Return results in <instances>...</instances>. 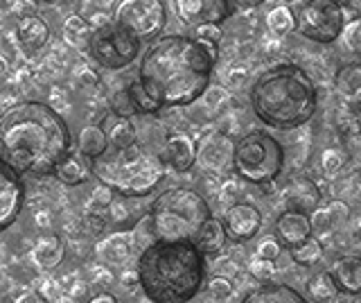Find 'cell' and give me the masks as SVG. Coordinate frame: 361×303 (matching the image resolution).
Instances as JSON below:
<instances>
[{"instance_id": "1", "label": "cell", "mask_w": 361, "mask_h": 303, "mask_svg": "<svg viewBox=\"0 0 361 303\" xmlns=\"http://www.w3.org/2000/svg\"><path fill=\"white\" fill-rule=\"evenodd\" d=\"M217 61L219 43L195 35H167L145 50L138 80L163 109L188 107L210 86Z\"/></svg>"}, {"instance_id": "2", "label": "cell", "mask_w": 361, "mask_h": 303, "mask_svg": "<svg viewBox=\"0 0 361 303\" xmlns=\"http://www.w3.org/2000/svg\"><path fill=\"white\" fill-rule=\"evenodd\" d=\"M68 152L71 129L50 105L25 100L0 114V163L16 174H54L56 163Z\"/></svg>"}, {"instance_id": "3", "label": "cell", "mask_w": 361, "mask_h": 303, "mask_svg": "<svg viewBox=\"0 0 361 303\" xmlns=\"http://www.w3.org/2000/svg\"><path fill=\"white\" fill-rule=\"evenodd\" d=\"M206 258L195 240H156L138 254L140 290L152 303H190L206 280Z\"/></svg>"}, {"instance_id": "4", "label": "cell", "mask_w": 361, "mask_h": 303, "mask_svg": "<svg viewBox=\"0 0 361 303\" xmlns=\"http://www.w3.org/2000/svg\"><path fill=\"white\" fill-rule=\"evenodd\" d=\"M253 114L267 127L298 129L314 118L319 91L312 75L293 61L269 66L259 73L248 91Z\"/></svg>"}, {"instance_id": "5", "label": "cell", "mask_w": 361, "mask_h": 303, "mask_svg": "<svg viewBox=\"0 0 361 303\" xmlns=\"http://www.w3.org/2000/svg\"><path fill=\"white\" fill-rule=\"evenodd\" d=\"M93 174L122 197H145L163 182L165 165L161 156L133 143L127 148H109L93 159Z\"/></svg>"}, {"instance_id": "6", "label": "cell", "mask_w": 361, "mask_h": 303, "mask_svg": "<svg viewBox=\"0 0 361 303\" xmlns=\"http://www.w3.org/2000/svg\"><path fill=\"white\" fill-rule=\"evenodd\" d=\"M152 222L158 240H197L201 227L212 213L199 190L176 186L156 197L152 204Z\"/></svg>"}, {"instance_id": "7", "label": "cell", "mask_w": 361, "mask_h": 303, "mask_svg": "<svg viewBox=\"0 0 361 303\" xmlns=\"http://www.w3.org/2000/svg\"><path fill=\"white\" fill-rule=\"evenodd\" d=\"M285 167V148L269 131H248L235 143L233 170L246 184L269 186Z\"/></svg>"}, {"instance_id": "8", "label": "cell", "mask_w": 361, "mask_h": 303, "mask_svg": "<svg viewBox=\"0 0 361 303\" xmlns=\"http://www.w3.org/2000/svg\"><path fill=\"white\" fill-rule=\"evenodd\" d=\"M345 23V7L336 0H302L296 7V32L314 43L338 41Z\"/></svg>"}, {"instance_id": "9", "label": "cell", "mask_w": 361, "mask_h": 303, "mask_svg": "<svg viewBox=\"0 0 361 303\" xmlns=\"http://www.w3.org/2000/svg\"><path fill=\"white\" fill-rule=\"evenodd\" d=\"M88 54L106 71H122L131 66L140 54V39H135L131 32L120 28L116 20L93 28Z\"/></svg>"}, {"instance_id": "10", "label": "cell", "mask_w": 361, "mask_h": 303, "mask_svg": "<svg viewBox=\"0 0 361 303\" xmlns=\"http://www.w3.org/2000/svg\"><path fill=\"white\" fill-rule=\"evenodd\" d=\"M113 20L135 39L152 41L158 39L167 25V7L163 0H120Z\"/></svg>"}, {"instance_id": "11", "label": "cell", "mask_w": 361, "mask_h": 303, "mask_svg": "<svg viewBox=\"0 0 361 303\" xmlns=\"http://www.w3.org/2000/svg\"><path fill=\"white\" fill-rule=\"evenodd\" d=\"M235 161V141L226 131H210L197 145V163L203 172L221 174L233 170Z\"/></svg>"}, {"instance_id": "12", "label": "cell", "mask_w": 361, "mask_h": 303, "mask_svg": "<svg viewBox=\"0 0 361 303\" xmlns=\"http://www.w3.org/2000/svg\"><path fill=\"white\" fill-rule=\"evenodd\" d=\"M235 9L228 0H176V14L185 25L199 28L206 23L221 25Z\"/></svg>"}, {"instance_id": "13", "label": "cell", "mask_w": 361, "mask_h": 303, "mask_svg": "<svg viewBox=\"0 0 361 303\" xmlns=\"http://www.w3.org/2000/svg\"><path fill=\"white\" fill-rule=\"evenodd\" d=\"M224 227L228 238L235 242H246L262 229V213L251 201H235L224 213Z\"/></svg>"}, {"instance_id": "14", "label": "cell", "mask_w": 361, "mask_h": 303, "mask_svg": "<svg viewBox=\"0 0 361 303\" xmlns=\"http://www.w3.org/2000/svg\"><path fill=\"white\" fill-rule=\"evenodd\" d=\"M23 201H25V186L20 182V174L0 163V231L9 229L18 220Z\"/></svg>"}, {"instance_id": "15", "label": "cell", "mask_w": 361, "mask_h": 303, "mask_svg": "<svg viewBox=\"0 0 361 303\" xmlns=\"http://www.w3.org/2000/svg\"><path fill=\"white\" fill-rule=\"evenodd\" d=\"M158 156L165 167H172L174 172H188L197 163V143L183 131H172L165 136Z\"/></svg>"}, {"instance_id": "16", "label": "cell", "mask_w": 361, "mask_h": 303, "mask_svg": "<svg viewBox=\"0 0 361 303\" xmlns=\"http://www.w3.org/2000/svg\"><path fill=\"white\" fill-rule=\"evenodd\" d=\"M274 231H276V238L280 240L282 246H287V249H293V246H298L300 242L312 238V233H314V229H312V218H310V213L285 208L276 218Z\"/></svg>"}, {"instance_id": "17", "label": "cell", "mask_w": 361, "mask_h": 303, "mask_svg": "<svg viewBox=\"0 0 361 303\" xmlns=\"http://www.w3.org/2000/svg\"><path fill=\"white\" fill-rule=\"evenodd\" d=\"M282 199H285L287 208L302 210V213H310L312 215V213L321 206L323 195H321V188L316 186V182H312L310 177H298L285 188Z\"/></svg>"}, {"instance_id": "18", "label": "cell", "mask_w": 361, "mask_h": 303, "mask_svg": "<svg viewBox=\"0 0 361 303\" xmlns=\"http://www.w3.org/2000/svg\"><path fill=\"white\" fill-rule=\"evenodd\" d=\"M90 174H93V161H90L88 156H84L79 150L68 152L54 167V177L66 186L86 184Z\"/></svg>"}, {"instance_id": "19", "label": "cell", "mask_w": 361, "mask_h": 303, "mask_svg": "<svg viewBox=\"0 0 361 303\" xmlns=\"http://www.w3.org/2000/svg\"><path fill=\"white\" fill-rule=\"evenodd\" d=\"M330 274L338 292L350 297L361 295V258L359 256H343L332 265Z\"/></svg>"}, {"instance_id": "20", "label": "cell", "mask_w": 361, "mask_h": 303, "mask_svg": "<svg viewBox=\"0 0 361 303\" xmlns=\"http://www.w3.org/2000/svg\"><path fill=\"white\" fill-rule=\"evenodd\" d=\"M240 303H310L298 290L285 283H262L259 287L251 290Z\"/></svg>"}, {"instance_id": "21", "label": "cell", "mask_w": 361, "mask_h": 303, "mask_svg": "<svg viewBox=\"0 0 361 303\" xmlns=\"http://www.w3.org/2000/svg\"><path fill=\"white\" fill-rule=\"evenodd\" d=\"M16 37L20 41L23 48H27L30 52L41 50L50 39V25L37 14L23 16L16 25Z\"/></svg>"}, {"instance_id": "22", "label": "cell", "mask_w": 361, "mask_h": 303, "mask_svg": "<svg viewBox=\"0 0 361 303\" xmlns=\"http://www.w3.org/2000/svg\"><path fill=\"white\" fill-rule=\"evenodd\" d=\"M102 129H104L111 148H127V145L138 143L135 141V125L129 116H120L116 111H109L102 120Z\"/></svg>"}, {"instance_id": "23", "label": "cell", "mask_w": 361, "mask_h": 303, "mask_svg": "<svg viewBox=\"0 0 361 303\" xmlns=\"http://www.w3.org/2000/svg\"><path fill=\"white\" fill-rule=\"evenodd\" d=\"M195 242L199 244V249L206 256H219L226 249V244H228V231H226L221 220L210 218L201 227Z\"/></svg>"}, {"instance_id": "24", "label": "cell", "mask_w": 361, "mask_h": 303, "mask_svg": "<svg viewBox=\"0 0 361 303\" xmlns=\"http://www.w3.org/2000/svg\"><path fill=\"white\" fill-rule=\"evenodd\" d=\"M63 242L59 235H43V238L37 240L32 249V258L34 263L41 265L43 269H52L63 261Z\"/></svg>"}, {"instance_id": "25", "label": "cell", "mask_w": 361, "mask_h": 303, "mask_svg": "<svg viewBox=\"0 0 361 303\" xmlns=\"http://www.w3.org/2000/svg\"><path fill=\"white\" fill-rule=\"evenodd\" d=\"M133 235L131 233H118V235H111L109 240L99 242L97 246V254L104 258V261L113 263V265H122L129 261L131 249H133Z\"/></svg>"}, {"instance_id": "26", "label": "cell", "mask_w": 361, "mask_h": 303, "mask_svg": "<svg viewBox=\"0 0 361 303\" xmlns=\"http://www.w3.org/2000/svg\"><path fill=\"white\" fill-rule=\"evenodd\" d=\"M109 148H111V145H109V138H106L104 129H102V125H86L82 131H79L77 150L82 152L84 156H88L90 161L97 159V156H102Z\"/></svg>"}, {"instance_id": "27", "label": "cell", "mask_w": 361, "mask_h": 303, "mask_svg": "<svg viewBox=\"0 0 361 303\" xmlns=\"http://www.w3.org/2000/svg\"><path fill=\"white\" fill-rule=\"evenodd\" d=\"M267 28L271 32V37L287 39L291 32L296 30V12L285 3L271 7L267 14Z\"/></svg>"}, {"instance_id": "28", "label": "cell", "mask_w": 361, "mask_h": 303, "mask_svg": "<svg viewBox=\"0 0 361 303\" xmlns=\"http://www.w3.org/2000/svg\"><path fill=\"white\" fill-rule=\"evenodd\" d=\"M90 37H93V28L90 23L79 14H71L63 20V39L68 46H73L77 50H88Z\"/></svg>"}, {"instance_id": "29", "label": "cell", "mask_w": 361, "mask_h": 303, "mask_svg": "<svg viewBox=\"0 0 361 303\" xmlns=\"http://www.w3.org/2000/svg\"><path fill=\"white\" fill-rule=\"evenodd\" d=\"M305 290H307V295L314 303H327L338 295V287L330 272H321L312 276L307 280V285H305Z\"/></svg>"}, {"instance_id": "30", "label": "cell", "mask_w": 361, "mask_h": 303, "mask_svg": "<svg viewBox=\"0 0 361 303\" xmlns=\"http://www.w3.org/2000/svg\"><path fill=\"white\" fill-rule=\"evenodd\" d=\"M334 86L350 102L361 88V64H348L343 69H338V73L334 75Z\"/></svg>"}, {"instance_id": "31", "label": "cell", "mask_w": 361, "mask_h": 303, "mask_svg": "<svg viewBox=\"0 0 361 303\" xmlns=\"http://www.w3.org/2000/svg\"><path fill=\"white\" fill-rule=\"evenodd\" d=\"M127 91H129V97H131V105L135 109V114L154 116V114H158V111L163 109L149 93H147V88L142 86V82L138 80V77H135V80L127 86Z\"/></svg>"}, {"instance_id": "32", "label": "cell", "mask_w": 361, "mask_h": 303, "mask_svg": "<svg viewBox=\"0 0 361 303\" xmlns=\"http://www.w3.org/2000/svg\"><path fill=\"white\" fill-rule=\"evenodd\" d=\"M289 251H291V261L296 265L312 267L323 258V244H321L319 238H314V235H312V238H307L305 242H300L298 246H293V249H289Z\"/></svg>"}, {"instance_id": "33", "label": "cell", "mask_w": 361, "mask_h": 303, "mask_svg": "<svg viewBox=\"0 0 361 303\" xmlns=\"http://www.w3.org/2000/svg\"><path fill=\"white\" fill-rule=\"evenodd\" d=\"M336 129L345 138H359L361 133V116L357 111L350 109H338L336 111Z\"/></svg>"}, {"instance_id": "34", "label": "cell", "mask_w": 361, "mask_h": 303, "mask_svg": "<svg viewBox=\"0 0 361 303\" xmlns=\"http://www.w3.org/2000/svg\"><path fill=\"white\" fill-rule=\"evenodd\" d=\"M206 292H208V297L212 301H228L233 297V292H235V283H233V278L228 276H219V274H214L206 280Z\"/></svg>"}, {"instance_id": "35", "label": "cell", "mask_w": 361, "mask_h": 303, "mask_svg": "<svg viewBox=\"0 0 361 303\" xmlns=\"http://www.w3.org/2000/svg\"><path fill=\"white\" fill-rule=\"evenodd\" d=\"M338 39L343 41L345 50H350L353 54H357V57H361V16L348 20Z\"/></svg>"}, {"instance_id": "36", "label": "cell", "mask_w": 361, "mask_h": 303, "mask_svg": "<svg viewBox=\"0 0 361 303\" xmlns=\"http://www.w3.org/2000/svg\"><path fill=\"white\" fill-rule=\"evenodd\" d=\"M133 244L138 246V251L147 249L149 244H154L158 238H156V231H154V222H152V215H147L138 222V227L133 229Z\"/></svg>"}, {"instance_id": "37", "label": "cell", "mask_w": 361, "mask_h": 303, "mask_svg": "<svg viewBox=\"0 0 361 303\" xmlns=\"http://www.w3.org/2000/svg\"><path fill=\"white\" fill-rule=\"evenodd\" d=\"M345 165V154L338 152L334 148H327L323 154H321V170L325 177H336L338 172L343 170Z\"/></svg>"}, {"instance_id": "38", "label": "cell", "mask_w": 361, "mask_h": 303, "mask_svg": "<svg viewBox=\"0 0 361 303\" xmlns=\"http://www.w3.org/2000/svg\"><path fill=\"white\" fill-rule=\"evenodd\" d=\"M248 274H251L255 280L259 283H271L276 276V263L274 261H264V258H253L251 263H248Z\"/></svg>"}, {"instance_id": "39", "label": "cell", "mask_w": 361, "mask_h": 303, "mask_svg": "<svg viewBox=\"0 0 361 303\" xmlns=\"http://www.w3.org/2000/svg\"><path fill=\"white\" fill-rule=\"evenodd\" d=\"M226 100H228V91H226L224 86H214V84H210L206 91H203V95H201V102H203V107H206L208 111L221 109L226 105Z\"/></svg>"}, {"instance_id": "40", "label": "cell", "mask_w": 361, "mask_h": 303, "mask_svg": "<svg viewBox=\"0 0 361 303\" xmlns=\"http://www.w3.org/2000/svg\"><path fill=\"white\" fill-rule=\"evenodd\" d=\"M111 111H116V114H120V116H129V118L135 114V109L131 105V97H129L127 88H122V91H118L116 95H113V100H111Z\"/></svg>"}, {"instance_id": "41", "label": "cell", "mask_w": 361, "mask_h": 303, "mask_svg": "<svg viewBox=\"0 0 361 303\" xmlns=\"http://www.w3.org/2000/svg\"><path fill=\"white\" fill-rule=\"evenodd\" d=\"M310 218H312V229H314V233H327V231L334 229L332 218H330V210H327L325 206H319Z\"/></svg>"}, {"instance_id": "42", "label": "cell", "mask_w": 361, "mask_h": 303, "mask_svg": "<svg viewBox=\"0 0 361 303\" xmlns=\"http://www.w3.org/2000/svg\"><path fill=\"white\" fill-rule=\"evenodd\" d=\"M257 256L264 258V261H278V258L282 256V244L278 238H264L262 242L257 244Z\"/></svg>"}, {"instance_id": "43", "label": "cell", "mask_w": 361, "mask_h": 303, "mask_svg": "<svg viewBox=\"0 0 361 303\" xmlns=\"http://www.w3.org/2000/svg\"><path fill=\"white\" fill-rule=\"evenodd\" d=\"M240 193H242V186H240V182H235V179H228V182H224L219 186V199L226 206L240 201Z\"/></svg>"}, {"instance_id": "44", "label": "cell", "mask_w": 361, "mask_h": 303, "mask_svg": "<svg viewBox=\"0 0 361 303\" xmlns=\"http://www.w3.org/2000/svg\"><path fill=\"white\" fill-rule=\"evenodd\" d=\"M195 37H201V39L212 41V43H219V46H221L224 32H221V25H217V23H206V25L195 28Z\"/></svg>"}, {"instance_id": "45", "label": "cell", "mask_w": 361, "mask_h": 303, "mask_svg": "<svg viewBox=\"0 0 361 303\" xmlns=\"http://www.w3.org/2000/svg\"><path fill=\"white\" fill-rule=\"evenodd\" d=\"M90 199H93V206L95 208H109L111 206V201H113V190L104 184H99L95 190H93V195H90Z\"/></svg>"}, {"instance_id": "46", "label": "cell", "mask_w": 361, "mask_h": 303, "mask_svg": "<svg viewBox=\"0 0 361 303\" xmlns=\"http://www.w3.org/2000/svg\"><path fill=\"white\" fill-rule=\"evenodd\" d=\"M214 274L235 278V276H240V265L235 263V258H233V256L221 258V261H217V265H214Z\"/></svg>"}, {"instance_id": "47", "label": "cell", "mask_w": 361, "mask_h": 303, "mask_svg": "<svg viewBox=\"0 0 361 303\" xmlns=\"http://www.w3.org/2000/svg\"><path fill=\"white\" fill-rule=\"evenodd\" d=\"M327 210H330V218H332V224H334V227H338V224H343V222L350 218V208L343 204V201H330V206H327Z\"/></svg>"}, {"instance_id": "48", "label": "cell", "mask_w": 361, "mask_h": 303, "mask_svg": "<svg viewBox=\"0 0 361 303\" xmlns=\"http://www.w3.org/2000/svg\"><path fill=\"white\" fill-rule=\"evenodd\" d=\"M109 213H111V220L113 222H124L129 218V208L124 201H118V199H113L111 201V206H109Z\"/></svg>"}, {"instance_id": "49", "label": "cell", "mask_w": 361, "mask_h": 303, "mask_svg": "<svg viewBox=\"0 0 361 303\" xmlns=\"http://www.w3.org/2000/svg\"><path fill=\"white\" fill-rule=\"evenodd\" d=\"M246 75H248L246 69H235V71H231V73H228V86L237 88V86H240V84L246 80Z\"/></svg>"}, {"instance_id": "50", "label": "cell", "mask_w": 361, "mask_h": 303, "mask_svg": "<svg viewBox=\"0 0 361 303\" xmlns=\"http://www.w3.org/2000/svg\"><path fill=\"white\" fill-rule=\"evenodd\" d=\"M16 303H48V299H45L41 292H25V295H20L16 299Z\"/></svg>"}, {"instance_id": "51", "label": "cell", "mask_w": 361, "mask_h": 303, "mask_svg": "<svg viewBox=\"0 0 361 303\" xmlns=\"http://www.w3.org/2000/svg\"><path fill=\"white\" fill-rule=\"evenodd\" d=\"M262 3H264V0H228V5L233 9H251V7H257Z\"/></svg>"}, {"instance_id": "52", "label": "cell", "mask_w": 361, "mask_h": 303, "mask_svg": "<svg viewBox=\"0 0 361 303\" xmlns=\"http://www.w3.org/2000/svg\"><path fill=\"white\" fill-rule=\"evenodd\" d=\"M122 283H124V285H140L138 269H135V272H124V274H122Z\"/></svg>"}, {"instance_id": "53", "label": "cell", "mask_w": 361, "mask_h": 303, "mask_svg": "<svg viewBox=\"0 0 361 303\" xmlns=\"http://www.w3.org/2000/svg\"><path fill=\"white\" fill-rule=\"evenodd\" d=\"M88 303H118V299L113 295H109V292H102V295H95Z\"/></svg>"}, {"instance_id": "54", "label": "cell", "mask_w": 361, "mask_h": 303, "mask_svg": "<svg viewBox=\"0 0 361 303\" xmlns=\"http://www.w3.org/2000/svg\"><path fill=\"white\" fill-rule=\"evenodd\" d=\"M350 107H353L355 111H359V109H361V88H359V91L355 93V97L350 100Z\"/></svg>"}, {"instance_id": "55", "label": "cell", "mask_w": 361, "mask_h": 303, "mask_svg": "<svg viewBox=\"0 0 361 303\" xmlns=\"http://www.w3.org/2000/svg\"><path fill=\"white\" fill-rule=\"evenodd\" d=\"M9 73V64H7V59L0 54V77H5Z\"/></svg>"}, {"instance_id": "56", "label": "cell", "mask_w": 361, "mask_h": 303, "mask_svg": "<svg viewBox=\"0 0 361 303\" xmlns=\"http://www.w3.org/2000/svg\"><path fill=\"white\" fill-rule=\"evenodd\" d=\"M43 3H56V0H43Z\"/></svg>"}, {"instance_id": "57", "label": "cell", "mask_w": 361, "mask_h": 303, "mask_svg": "<svg viewBox=\"0 0 361 303\" xmlns=\"http://www.w3.org/2000/svg\"><path fill=\"white\" fill-rule=\"evenodd\" d=\"M336 3H343V5H345V3H348V0H336Z\"/></svg>"}, {"instance_id": "58", "label": "cell", "mask_w": 361, "mask_h": 303, "mask_svg": "<svg viewBox=\"0 0 361 303\" xmlns=\"http://www.w3.org/2000/svg\"><path fill=\"white\" fill-rule=\"evenodd\" d=\"M357 114H359V116H361V109H359V111H357ZM359 138H361V133H359Z\"/></svg>"}]
</instances>
